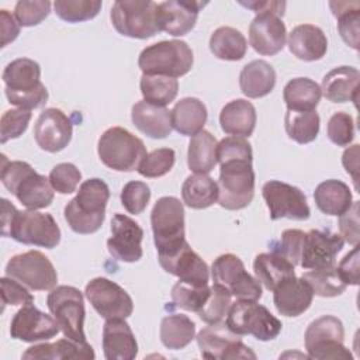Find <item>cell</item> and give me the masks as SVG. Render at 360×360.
I'll return each mask as SVG.
<instances>
[{"mask_svg": "<svg viewBox=\"0 0 360 360\" xmlns=\"http://www.w3.org/2000/svg\"><path fill=\"white\" fill-rule=\"evenodd\" d=\"M1 235L45 249H53L60 242V229L51 214L37 210L18 211L6 198H1Z\"/></svg>", "mask_w": 360, "mask_h": 360, "instance_id": "obj_1", "label": "cell"}, {"mask_svg": "<svg viewBox=\"0 0 360 360\" xmlns=\"http://www.w3.org/2000/svg\"><path fill=\"white\" fill-rule=\"evenodd\" d=\"M108 198L110 188L101 179L84 180L76 197L65 205V221L76 233H94L104 222Z\"/></svg>", "mask_w": 360, "mask_h": 360, "instance_id": "obj_2", "label": "cell"}, {"mask_svg": "<svg viewBox=\"0 0 360 360\" xmlns=\"http://www.w3.org/2000/svg\"><path fill=\"white\" fill-rule=\"evenodd\" d=\"M0 180L28 210H42L53 201V188L49 179L37 173L27 162L7 160L3 155Z\"/></svg>", "mask_w": 360, "mask_h": 360, "instance_id": "obj_3", "label": "cell"}, {"mask_svg": "<svg viewBox=\"0 0 360 360\" xmlns=\"http://www.w3.org/2000/svg\"><path fill=\"white\" fill-rule=\"evenodd\" d=\"M6 97L10 104L32 110L48 101V90L41 82L39 65L28 58L10 62L3 72Z\"/></svg>", "mask_w": 360, "mask_h": 360, "instance_id": "obj_4", "label": "cell"}, {"mask_svg": "<svg viewBox=\"0 0 360 360\" xmlns=\"http://www.w3.org/2000/svg\"><path fill=\"white\" fill-rule=\"evenodd\" d=\"M150 225L158 257L173 255L187 243L184 238V207L179 198L160 197L152 208Z\"/></svg>", "mask_w": 360, "mask_h": 360, "instance_id": "obj_5", "label": "cell"}, {"mask_svg": "<svg viewBox=\"0 0 360 360\" xmlns=\"http://www.w3.org/2000/svg\"><path fill=\"white\" fill-rule=\"evenodd\" d=\"M218 202L225 210H242L255 195V172L252 159L235 158L219 162Z\"/></svg>", "mask_w": 360, "mask_h": 360, "instance_id": "obj_6", "label": "cell"}, {"mask_svg": "<svg viewBox=\"0 0 360 360\" xmlns=\"http://www.w3.org/2000/svg\"><path fill=\"white\" fill-rule=\"evenodd\" d=\"M193 62V51L187 42L172 39L146 46L139 55L138 66L143 75H160L176 79L188 73Z\"/></svg>", "mask_w": 360, "mask_h": 360, "instance_id": "obj_7", "label": "cell"}, {"mask_svg": "<svg viewBox=\"0 0 360 360\" xmlns=\"http://www.w3.org/2000/svg\"><path fill=\"white\" fill-rule=\"evenodd\" d=\"M97 152L100 160L117 172L138 170L139 163L148 155L143 142L121 127H112L103 132Z\"/></svg>", "mask_w": 360, "mask_h": 360, "instance_id": "obj_8", "label": "cell"}, {"mask_svg": "<svg viewBox=\"0 0 360 360\" xmlns=\"http://www.w3.org/2000/svg\"><path fill=\"white\" fill-rule=\"evenodd\" d=\"M110 17L117 32L124 37L146 39L159 32L158 4L150 0H118Z\"/></svg>", "mask_w": 360, "mask_h": 360, "instance_id": "obj_9", "label": "cell"}, {"mask_svg": "<svg viewBox=\"0 0 360 360\" xmlns=\"http://www.w3.org/2000/svg\"><path fill=\"white\" fill-rule=\"evenodd\" d=\"M226 325L238 335H252L257 340H271L281 332V322L263 305L252 300L231 304Z\"/></svg>", "mask_w": 360, "mask_h": 360, "instance_id": "obj_10", "label": "cell"}, {"mask_svg": "<svg viewBox=\"0 0 360 360\" xmlns=\"http://www.w3.org/2000/svg\"><path fill=\"white\" fill-rule=\"evenodd\" d=\"M46 305L66 338L76 342H86L83 329L86 311L83 294L79 288L72 285L52 288L48 294Z\"/></svg>", "mask_w": 360, "mask_h": 360, "instance_id": "obj_11", "label": "cell"}, {"mask_svg": "<svg viewBox=\"0 0 360 360\" xmlns=\"http://www.w3.org/2000/svg\"><path fill=\"white\" fill-rule=\"evenodd\" d=\"M343 323L332 315H323L312 321L305 330V349L311 359L352 360L353 356L343 345Z\"/></svg>", "mask_w": 360, "mask_h": 360, "instance_id": "obj_12", "label": "cell"}, {"mask_svg": "<svg viewBox=\"0 0 360 360\" xmlns=\"http://www.w3.org/2000/svg\"><path fill=\"white\" fill-rule=\"evenodd\" d=\"M6 276L34 291L52 290L58 283L53 264L38 250H28L13 256L6 264Z\"/></svg>", "mask_w": 360, "mask_h": 360, "instance_id": "obj_13", "label": "cell"}, {"mask_svg": "<svg viewBox=\"0 0 360 360\" xmlns=\"http://www.w3.org/2000/svg\"><path fill=\"white\" fill-rule=\"evenodd\" d=\"M211 277L214 284L225 288L238 300L257 301L262 298L260 283L246 271L243 262L232 253L221 255L214 260Z\"/></svg>", "mask_w": 360, "mask_h": 360, "instance_id": "obj_14", "label": "cell"}, {"mask_svg": "<svg viewBox=\"0 0 360 360\" xmlns=\"http://www.w3.org/2000/svg\"><path fill=\"white\" fill-rule=\"evenodd\" d=\"M197 345L201 356L211 360L256 359L252 349L242 342L240 335L222 321L201 329L197 335Z\"/></svg>", "mask_w": 360, "mask_h": 360, "instance_id": "obj_15", "label": "cell"}, {"mask_svg": "<svg viewBox=\"0 0 360 360\" xmlns=\"http://www.w3.org/2000/svg\"><path fill=\"white\" fill-rule=\"evenodd\" d=\"M84 294L96 312L107 319H127L134 311V302L129 294L117 283L96 277L86 284Z\"/></svg>", "mask_w": 360, "mask_h": 360, "instance_id": "obj_16", "label": "cell"}, {"mask_svg": "<svg viewBox=\"0 0 360 360\" xmlns=\"http://www.w3.org/2000/svg\"><path fill=\"white\" fill-rule=\"evenodd\" d=\"M262 194L273 221L281 218L304 221L309 218L311 210L307 197L298 187L278 180H270L263 186Z\"/></svg>", "mask_w": 360, "mask_h": 360, "instance_id": "obj_17", "label": "cell"}, {"mask_svg": "<svg viewBox=\"0 0 360 360\" xmlns=\"http://www.w3.org/2000/svg\"><path fill=\"white\" fill-rule=\"evenodd\" d=\"M343 245L345 240L338 233L311 229L304 235L300 266L307 270L335 267L336 256L342 250Z\"/></svg>", "mask_w": 360, "mask_h": 360, "instance_id": "obj_18", "label": "cell"}, {"mask_svg": "<svg viewBox=\"0 0 360 360\" xmlns=\"http://www.w3.org/2000/svg\"><path fill=\"white\" fill-rule=\"evenodd\" d=\"M143 231L138 222L124 214H115L111 219V236L107 240L110 255L125 263L138 262L143 252L141 242Z\"/></svg>", "mask_w": 360, "mask_h": 360, "instance_id": "obj_19", "label": "cell"}, {"mask_svg": "<svg viewBox=\"0 0 360 360\" xmlns=\"http://www.w3.org/2000/svg\"><path fill=\"white\" fill-rule=\"evenodd\" d=\"M60 330L58 322L51 315L39 311L31 305H22L10 323V335L13 339L22 342H39L49 340L58 335Z\"/></svg>", "mask_w": 360, "mask_h": 360, "instance_id": "obj_20", "label": "cell"}, {"mask_svg": "<svg viewBox=\"0 0 360 360\" xmlns=\"http://www.w3.org/2000/svg\"><path fill=\"white\" fill-rule=\"evenodd\" d=\"M72 121L59 108L44 110L34 125L37 145L51 153L65 149L72 139Z\"/></svg>", "mask_w": 360, "mask_h": 360, "instance_id": "obj_21", "label": "cell"}, {"mask_svg": "<svg viewBox=\"0 0 360 360\" xmlns=\"http://www.w3.org/2000/svg\"><path fill=\"white\" fill-rule=\"evenodd\" d=\"M207 3L195 0H167L158 4L159 31H165L173 37H181L190 32L195 22L201 7Z\"/></svg>", "mask_w": 360, "mask_h": 360, "instance_id": "obj_22", "label": "cell"}, {"mask_svg": "<svg viewBox=\"0 0 360 360\" xmlns=\"http://www.w3.org/2000/svg\"><path fill=\"white\" fill-rule=\"evenodd\" d=\"M287 39V30L283 20L271 13H260L249 25V42L252 48L264 56L278 53Z\"/></svg>", "mask_w": 360, "mask_h": 360, "instance_id": "obj_23", "label": "cell"}, {"mask_svg": "<svg viewBox=\"0 0 360 360\" xmlns=\"http://www.w3.org/2000/svg\"><path fill=\"white\" fill-rule=\"evenodd\" d=\"M162 269L193 285H208L210 270L207 263L186 243L176 253L158 257Z\"/></svg>", "mask_w": 360, "mask_h": 360, "instance_id": "obj_24", "label": "cell"}, {"mask_svg": "<svg viewBox=\"0 0 360 360\" xmlns=\"http://www.w3.org/2000/svg\"><path fill=\"white\" fill-rule=\"evenodd\" d=\"M314 292L301 277H290L273 290V301L278 314L284 316H298L312 304Z\"/></svg>", "mask_w": 360, "mask_h": 360, "instance_id": "obj_25", "label": "cell"}, {"mask_svg": "<svg viewBox=\"0 0 360 360\" xmlns=\"http://www.w3.org/2000/svg\"><path fill=\"white\" fill-rule=\"evenodd\" d=\"M103 352L107 360H134L138 354L135 335L125 319H107L103 326Z\"/></svg>", "mask_w": 360, "mask_h": 360, "instance_id": "obj_26", "label": "cell"}, {"mask_svg": "<svg viewBox=\"0 0 360 360\" xmlns=\"http://www.w3.org/2000/svg\"><path fill=\"white\" fill-rule=\"evenodd\" d=\"M131 120L142 134L153 139H163L173 129L170 111L146 100H141L132 105Z\"/></svg>", "mask_w": 360, "mask_h": 360, "instance_id": "obj_27", "label": "cell"}, {"mask_svg": "<svg viewBox=\"0 0 360 360\" xmlns=\"http://www.w3.org/2000/svg\"><path fill=\"white\" fill-rule=\"evenodd\" d=\"M290 52L305 62L319 60L328 49V39L323 31L312 24H301L292 28L288 35Z\"/></svg>", "mask_w": 360, "mask_h": 360, "instance_id": "obj_28", "label": "cell"}, {"mask_svg": "<svg viewBox=\"0 0 360 360\" xmlns=\"http://www.w3.org/2000/svg\"><path fill=\"white\" fill-rule=\"evenodd\" d=\"M360 73L353 66H339L328 72L321 83V93L332 103L357 101Z\"/></svg>", "mask_w": 360, "mask_h": 360, "instance_id": "obj_29", "label": "cell"}, {"mask_svg": "<svg viewBox=\"0 0 360 360\" xmlns=\"http://www.w3.org/2000/svg\"><path fill=\"white\" fill-rule=\"evenodd\" d=\"M219 124L225 134L243 138L250 136L256 127V110L248 100H232L222 107Z\"/></svg>", "mask_w": 360, "mask_h": 360, "instance_id": "obj_30", "label": "cell"}, {"mask_svg": "<svg viewBox=\"0 0 360 360\" xmlns=\"http://www.w3.org/2000/svg\"><path fill=\"white\" fill-rule=\"evenodd\" d=\"M22 359H45V360H63V359H94V350L87 342H76L65 338L55 343H39L28 347Z\"/></svg>", "mask_w": 360, "mask_h": 360, "instance_id": "obj_31", "label": "cell"}, {"mask_svg": "<svg viewBox=\"0 0 360 360\" xmlns=\"http://www.w3.org/2000/svg\"><path fill=\"white\" fill-rule=\"evenodd\" d=\"M276 86V72L270 63L256 59L245 65L239 75V87L249 98L267 96Z\"/></svg>", "mask_w": 360, "mask_h": 360, "instance_id": "obj_32", "label": "cell"}, {"mask_svg": "<svg viewBox=\"0 0 360 360\" xmlns=\"http://www.w3.org/2000/svg\"><path fill=\"white\" fill-rule=\"evenodd\" d=\"M170 114L172 127L186 136H193L202 131L208 117L204 103L195 97L181 98L174 104Z\"/></svg>", "mask_w": 360, "mask_h": 360, "instance_id": "obj_33", "label": "cell"}, {"mask_svg": "<svg viewBox=\"0 0 360 360\" xmlns=\"http://www.w3.org/2000/svg\"><path fill=\"white\" fill-rule=\"evenodd\" d=\"M314 200L319 211L326 215H342L353 204V197L349 186L340 180H325L316 186Z\"/></svg>", "mask_w": 360, "mask_h": 360, "instance_id": "obj_34", "label": "cell"}, {"mask_svg": "<svg viewBox=\"0 0 360 360\" xmlns=\"http://www.w3.org/2000/svg\"><path fill=\"white\" fill-rule=\"evenodd\" d=\"M253 270L257 281L269 291H273L285 278L295 276L294 264L276 252L257 255L253 262Z\"/></svg>", "mask_w": 360, "mask_h": 360, "instance_id": "obj_35", "label": "cell"}, {"mask_svg": "<svg viewBox=\"0 0 360 360\" xmlns=\"http://www.w3.org/2000/svg\"><path fill=\"white\" fill-rule=\"evenodd\" d=\"M217 148L218 142L210 131L202 129L193 135L188 142L187 152L188 169L194 173L208 174L211 170H214L218 162Z\"/></svg>", "mask_w": 360, "mask_h": 360, "instance_id": "obj_36", "label": "cell"}, {"mask_svg": "<svg viewBox=\"0 0 360 360\" xmlns=\"http://www.w3.org/2000/svg\"><path fill=\"white\" fill-rule=\"evenodd\" d=\"M183 202L193 210H204L218 201V184L208 174L194 173L181 186Z\"/></svg>", "mask_w": 360, "mask_h": 360, "instance_id": "obj_37", "label": "cell"}, {"mask_svg": "<svg viewBox=\"0 0 360 360\" xmlns=\"http://www.w3.org/2000/svg\"><path fill=\"white\" fill-rule=\"evenodd\" d=\"M321 87L309 77H295L283 90V98L290 111L315 110L321 100Z\"/></svg>", "mask_w": 360, "mask_h": 360, "instance_id": "obj_38", "label": "cell"}, {"mask_svg": "<svg viewBox=\"0 0 360 360\" xmlns=\"http://www.w3.org/2000/svg\"><path fill=\"white\" fill-rule=\"evenodd\" d=\"M159 335L167 349L180 350L195 338V323L183 314L166 315L160 322Z\"/></svg>", "mask_w": 360, "mask_h": 360, "instance_id": "obj_39", "label": "cell"}, {"mask_svg": "<svg viewBox=\"0 0 360 360\" xmlns=\"http://www.w3.org/2000/svg\"><path fill=\"white\" fill-rule=\"evenodd\" d=\"M210 49L218 59L240 60L246 53L248 42L236 28L219 27L211 34Z\"/></svg>", "mask_w": 360, "mask_h": 360, "instance_id": "obj_40", "label": "cell"}, {"mask_svg": "<svg viewBox=\"0 0 360 360\" xmlns=\"http://www.w3.org/2000/svg\"><path fill=\"white\" fill-rule=\"evenodd\" d=\"M333 15L338 18V31L342 39L359 49V24H360V3L359 1H329Z\"/></svg>", "mask_w": 360, "mask_h": 360, "instance_id": "obj_41", "label": "cell"}, {"mask_svg": "<svg viewBox=\"0 0 360 360\" xmlns=\"http://www.w3.org/2000/svg\"><path fill=\"white\" fill-rule=\"evenodd\" d=\"M285 132L290 139L297 143H309L315 141L319 132V115L315 110L311 111H290L284 117Z\"/></svg>", "mask_w": 360, "mask_h": 360, "instance_id": "obj_42", "label": "cell"}, {"mask_svg": "<svg viewBox=\"0 0 360 360\" xmlns=\"http://www.w3.org/2000/svg\"><path fill=\"white\" fill-rule=\"evenodd\" d=\"M143 100L156 105L170 104L179 91L177 79L160 75H142L139 82Z\"/></svg>", "mask_w": 360, "mask_h": 360, "instance_id": "obj_43", "label": "cell"}, {"mask_svg": "<svg viewBox=\"0 0 360 360\" xmlns=\"http://www.w3.org/2000/svg\"><path fill=\"white\" fill-rule=\"evenodd\" d=\"M302 278L308 283L312 292L319 297H338L346 290V283L339 276L336 267L315 269L305 271Z\"/></svg>", "mask_w": 360, "mask_h": 360, "instance_id": "obj_44", "label": "cell"}, {"mask_svg": "<svg viewBox=\"0 0 360 360\" xmlns=\"http://www.w3.org/2000/svg\"><path fill=\"white\" fill-rule=\"evenodd\" d=\"M98 0H56L55 14L66 22H82L94 18L101 10Z\"/></svg>", "mask_w": 360, "mask_h": 360, "instance_id": "obj_45", "label": "cell"}, {"mask_svg": "<svg viewBox=\"0 0 360 360\" xmlns=\"http://www.w3.org/2000/svg\"><path fill=\"white\" fill-rule=\"evenodd\" d=\"M210 295L208 285H193L184 281H177L172 287V301L177 308L198 312Z\"/></svg>", "mask_w": 360, "mask_h": 360, "instance_id": "obj_46", "label": "cell"}, {"mask_svg": "<svg viewBox=\"0 0 360 360\" xmlns=\"http://www.w3.org/2000/svg\"><path fill=\"white\" fill-rule=\"evenodd\" d=\"M232 295L222 287L214 284L210 287V295L202 305V308L197 312L201 321L207 323H215L224 319L231 307Z\"/></svg>", "mask_w": 360, "mask_h": 360, "instance_id": "obj_47", "label": "cell"}, {"mask_svg": "<svg viewBox=\"0 0 360 360\" xmlns=\"http://www.w3.org/2000/svg\"><path fill=\"white\" fill-rule=\"evenodd\" d=\"M176 162V153L172 148H159L148 153L138 166V173L143 177H160L172 170Z\"/></svg>", "mask_w": 360, "mask_h": 360, "instance_id": "obj_48", "label": "cell"}, {"mask_svg": "<svg viewBox=\"0 0 360 360\" xmlns=\"http://www.w3.org/2000/svg\"><path fill=\"white\" fill-rule=\"evenodd\" d=\"M31 120V110L11 108L7 110L0 120V142L6 143L10 139L21 136L28 128Z\"/></svg>", "mask_w": 360, "mask_h": 360, "instance_id": "obj_49", "label": "cell"}, {"mask_svg": "<svg viewBox=\"0 0 360 360\" xmlns=\"http://www.w3.org/2000/svg\"><path fill=\"white\" fill-rule=\"evenodd\" d=\"M51 6L52 4L48 0H21L14 7V15L20 25L34 27L49 15Z\"/></svg>", "mask_w": 360, "mask_h": 360, "instance_id": "obj_50", "label": "cell"}, {"mask_svg": "<svg viewBox=\"0 0 360 360\" xmlns=\"http://www.w3.org/2000/svg\"><path fill=\"white\" fill-rule=\"evenodd\" d=\"M149 200L150 188L143 181H128L121 190V204L129 214H141L146 208Z\"/></svg>", "mask_w": 360, "mask_h": 360, "instance_id": "obj_51", "label": "cell"}, {"mask_svg": "<svg viewBox=\"0 0 360 360\" xmlns=\"http://www.w3.org/2000/svg\"><path fill=\"white\" fill-rule=\"evenodd\" d=\"M48 179L56 193L70 194L76 191V187L82 180V173L73 163H59L53 166Z\"/></svg>", "mask_w": 360, "mask_h": 360, "instance_id": "obj_52", "label": "cell"}, {"mask_svg": "<svg viewBox=\"0 0 360 360\" xmlns=\"http://www.w3.org/2000/svg\"><path fill=\"white\" fill-rule=\"evenodd\" d=\"M328 138L338 146H347L354 138V122L350 114L338 111L328 121Z\"/></svg>", "mask_w": 360, "mask_h": 360, "instance_id": "obj_53", "label": "cell"}, {"mask_svg": "<svg viewBox=\"0 0 360 360\" xmlns=\"http://www.w3.org/2000/svg\"><path fill=\"white\" fill-rule=\"evenodd\" d=\"M305 232L301 229H287L281 233L278 242L274 243L273 252L284 256L294 266L300 264V253Z\"/></svg>", "mask_w": 360, "mask_h": 360, "instance_id": "obj_54", "label": "cell"}, {"mask_svg": "<svg viewBox=\"0 0 360 360\" xmlns=\"http://www.w3.org/2000/svg\"><path fill=\"white\" fill-rule=\"evenodd\" d=\"M1 300L3 309L6 305H31L34 304V295L27 290L25 285L11 277H1Z\"/></svg>", "mask_w": 360, "mask_h": 360, "instance_id": "obj_55", "label": "cell"}, {"mask_svg": "<svg viewBox=\"0 0 360 360\" xmlns=\"http://www.w3.org/2000/svg\"><path fill=\"white\" fill-rule=\"evenodd\" d=\"M339 231L343 240L353 246L359 245V201H353L350 208L339 215Z\"/></svg>", "mask_w": 360, "mask_h": 360, "instance_id": "obj_56", "label": "cell"}, {"mask_svg": "<svg viewBox=\"0 0 360 360\" xmlns=\"http://www.w3.org/2000/svg\"><path fill=\"white\" fill-rule=\"evenodd\" d=\"M339 276L346 283V285L359 284V248L353 246V250L349 252L336 267Z\"/></svg>", "mask_w": 360, "mask_h": 360, "instance_id": "obj_57", "label": "cell"}, {"mask_svg": "<svg viewBox=\"0 0 360 360\" xmlns=\"http://www.w3.org/2000/svg\"><path fill=\"white\" fill-rule=\"evenodd\" d=\"M0 30H1V46L13 42L20 34V24L13 14L7 10H0Z\"/></svg>", "mask_w": 360, "mask_h": 360, "instance_id": "obj_58", "label": "cell"}, {"mask_svg": "<svg viewBox=\"0 0 360 360\" xmlns=\"http://www.w3.org/2000/svg\"><path fill=\"white\" fill-rule=\"evenodd\" d=\"M239 4L253 10L256 14L271 13V14L278 15L280 18L283 17L284 8H285V3L284 1H271V0L270 1L269 0L267 1H257V0H253V1H239Z\"/></svg>", "mask_w": 360, "mask_h": 360, "instance_id": "obj_59", "label": "cell"}, {"mask_svg": "<svg viewBox=\"0 0 360 360\" xmlns=\"http://www.w3.org/2000/svg\"><path fill=\"white\" fill-rule=\"evenodd\" d=\"M342 163H343V167L346 169V172L353 177L354 186L357 188V181H359V176H357V172H359V145H353L352 148H349L343 152Z\"/></svg>", "mask_w": 360, "mask_h": 360, "instance_id": "obj_60", "label": "cell"}]
</instances>
